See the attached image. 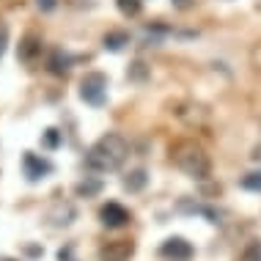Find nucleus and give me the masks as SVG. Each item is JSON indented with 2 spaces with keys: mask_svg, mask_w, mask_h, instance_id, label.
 Returning <instances> with one entry per match:
<instances>
[{
  "mask_svg": "<svg viewBox=\"0 0 261 261\" xmlns=\"http://www.w3.org/2000/svg\"><path fill=\"white\" fill-rule=\"evenodd\" d=\"M6 44H9V28L0 22V55L6 53Z\"/></svg>",
  "mask_w": 261,
  "mask_h": 261,
  "instance_id": "obj_20",
  "label": "nucleus"
},
{
  "mask_svg": "<svg viewBox=\"0 0 261 261\" xmlns=\"http://www.w3.org/2000/svg\"><path fill=\"white\" fill-rule=\"evenodd\" d=\"M116 3H118V9H121V14H126V17H138L140 9H143L140 0H116Z\"/></svg>",
  "mask_w": 261,
  "mask_h": 261,
  "instance_id": "obj_17",
  "label": "nucleus"
},
{
  "mask_svg": "<svg viewBox=\"0 0 261 261\" xmlns=\"http://www.w3.org/2000/svg\"><path fill=\"white\" fill-rule=\"evenodd\" d=\"M72 253H74L72 245H63V248L58 250V261H74V258H72Z\"/></svg>",
  "mask_w": 261,
  "mask_h": 261,
  "instance_id": "obj_19",
  "label": "nucleus"
},
{
  "mask_svg": "<svg viewBox=\"0 0 261 261\" xmlns=\"http://www.w3.org/2000/svg\"><path fill=\"white\" fill-rule=\"evenodd\" d=\"M74 217H77V209L69 201H55L53 206L44 212V223L53 225V228H66V225L74 223Z\"/></svg>",
  "mask_w": 261,
  "mask_h": 261,
  "instance_id": "obj_6",
  "label": "nucleus"
},
{
  "mask_svg": "<svg viewBox=\"0 0 261 261\" xmlns=\"http://www.w3.org/2000/svg\"><path fill=\"white\" fill-rule=\"evenodd\" d=\"M171 160L181 173H187L195 181H206L212 176V160L195 140H176L171 146Z\"/></svg>",
  "mask_w": 261,
  "mask_h": 261,
  "instance_id": "obj_2",
  "label": "nucleus"
},
{
  "mask_svg": "<svg viewBox=\"0 0 261 261\" xmlns=\"http://www.w3.org/2000/svg\"><path fill=\"white\" fill-rule=\"evenodd\" d=\"M41 53V41L36 36H25L22 44H19V58L22 61H33Z\"/></svg>",
  "mask_w": 261,
  "mask_h": 261,
  "instance_id": "obj_13",
  "label": "nucleus"
},
{
  "mask_svg": "<svg viewBox=\"0 0 261 261\" xmlns=\"http://www.w3.org/2000/svg\"><path fill=\"white\" fill-rule=\"evenodd\" d=\"M239 185H242V190H248V193H261V171L245 173Z\"/></svg>",
  "mask_w": 261,
  "mask_h": 261,
  "instance_id": "obj_15",
  "label": "nucleus"
},
{
  "mask_svg": "<svg viewBox=\"0 0 261 261\" xmlns=\"http://www.w3.org/2000/svg\"><path fill=\"white\" fill-rule=\"evenodd\" d=\"M157 253H160V258H168V261H190L195 256V248L185 237H168L165 242L160 245Z\"/></svg>",
  "mask_w": 261,
  "mask_h": 261,
  "instance_id": "obj_5",
  "label": "nucleus"
},
{
  "mask_svg": "<svg viewBox=\"0 0 261 261\" xmlns=\"http://www.w3.org/2000/svg\"><path fill=\"white\" fill-rule=\"evenodd\" d=\"M25 253L31 258H39V256H44V248H36V245H25Z\"/></svg>",
  "mask_w": 261,
  "mask_h": 261,
  "instance_id": "obj_22",
  "label": "nucleus"
},
{
  "mask_svg": "<svg viewBox=\"0 0 261 261\" xmlns=\"http://www.w3.org/2000/svg\"><path fill=\"white\" fill-rule=\"evenodd\" d=\"M173 6H179V9H190V0H173Z\"/></svg>",
  "mask_w": 261,
  "mask_h": 261,
  "instance_id": "obj_23",
  "label": "nucleus"
},
{
  "mask_svg": "<svg viewBox=\"0 0 261 261\" xmlns=\"http://www.w3.org/2000/svg\"><path fill=\"white\" fill-rule=\"evenodd\" d=\"M99 220H102L105 228H124V225L132 220V215H129V209L121 206V203L108 201V203L99 209Z\"/></svg>",
  "mask_w": 261,
  "mask_h": 261,
  "instance_id": "obj_7",
  "label": "nucleus"
},
{
  "mask_svg": "<svg viewBox=\"0 0 261 261\" xmlns=\"http://www.w3.org/2000/svg\"><path fill=\"white\" fill-rule=\"evenodd\" d=\"M55 171L53 168V162L47 160V157H39V154H33V151H25L22 154V176L28 181H41V179H47Z\"/></svg>",
  "mask_w": 261,
  "mask_h": 261,
  "instance_id": "obj_4",
  "label": "nucleus"
},
{
  "mask_svg": "<svg viewBox=\"0 0 261 261\" xmlns=\"http://www.w3.org/2000/svg\"><path fill=\"white\" fill-rule=\"evenodd\" d=\"M0 261H19V258H11V256H0Z\"/></svg>",
  "mask_w": 261,
  "mask_h": 261,
  "instance_id": "obj_24",
  "label": "nucleus"
},
{
  "mask_svg": "<svg viewBox=\"0 0 261 261\" xmlns=\"http://www.w3.org/2000/svg\"><path fill=\"white\" fill-rule=\"evenodd\" d=\"M126 157H129V143L118 132H108L86 151V168L94 173H110L118 171Z\"/></svg>",
  "mask_w": 261,
  "mask_h": 261,
  "instance_id": "obj_1",
  "label": "nucleus"
},
{
  "mask_svg": "<svg viewBox=\"0 0 261 261\" xmlns=\"http://www.w3.org/2000/svg\"><path fill=\"white\" fill-rule=\"evenodd\" d=\"M36 6H39V11H53L58 6V0H36Z\"/></svg>",
  "mask_w": 261,
  "mask_h": 261,
  "instance_id": "obj_21",
  "label": "nucleus"
},
{
  "mask_svg": "<svg viewBox=\"0 0 261 261\" xmlns=\"http://www.w3.org/2000/svg\"><path fill=\"white\" fill-rule=\"evenodd\" d=\"M72 63H74V58H72L69 53L55 50V53L50 55V61H47V69H50L53 74H66L69 69H72Z\"/></svg>",
  "mask_w": 261,
  "mask_h": 261,
  "instance_id": "obj_9",
  "label": "nucleus"
},
{
  "mask_svg": "<svg viewBox=\"0 0 261 261\" xmlns=\"http://www.w3.org/2000/svg\"><path fill=\"white\" fill-rule=\"evenodd\" d=\"M126 77H129V80H135V83H143L146 77H149V69H146L143 61H135L129 66V72H126Z\"/></svg>",
  "mask_w": 261,
  "mask_h": 261,
  "instance_id": "obj_16",
  "label": "nucleus"
},
{
  "mask_svg": "<svg viewBox=\"0 0 261 261\" xmlns=\"http://www.w3.org/2000/svg\"><path fill=\"white\" fill-rule=\"evenodd\" d=\"M74 193L80 195V198H96V195L102 193V181L99 179H83L74 185Z\"/></svg>",
  "mask_w": 261,
  "mask_h": 261,
  "instance_id": "obj_12",
  "label": "nucleus"
},
{
  "mask_svg": "<svg viewBox=\"0 0 261 261\" xmlns=\"http://www.w3.org/2000/svg\"><path fill=\"white\" fill-rule=\"evenodd\" d=\"M80 99L86 105H94V108H102L108 99V77L102 72H88L80 80Z\"/></svg>",
  "mask_w": 261,
  "mask_h": 261,
  "instance_id": "obj_3",
  "label": "nucleus"
},
{
  "mask_svg": "<svg viewBox=\"0 0 261 261\" xmlns=\"http://www.w3.org/2000/svg\"><path fill=\"white\" fill-rule=\"evenodd\" d=\"M146 185H149V173H146L143 168L129 171L124 176V190L126 193H140V190H146Z\"/></svg>",
  "mask_w": 261,
  "mask_h": 261,
  "instance_id": "obj_10",
  "label": "nucleus"
},
{
  "mask_svg": "<svg viewBox=\"0 0 261 261\" xmlns=\"http://www.w3.org/2000/svg\"><path fill=\"white\" fill-rule=\"evenodd\" d=\"M102 44H105V50L118 53V50H124V47L129 44V33L126 31H110V33H105Z\"/></svg>",
  "mask_w": 261,
  "mask_h": 261,
  "instance_id": "obj_11",
  "label": "nucleus"
},
{
  "mask_svg": "<svg viewBox=\"0 0 261 261\" xmlns=\"http://www.w3.org/2000/svg\"><path fill=\"white\" fill-rule=\"evenodd\" d=\"M135 256V242L129 239H116V242L102 245L99 250V261H129Z\"/></svg>",
  "mask_w": 261,
  "mask_h": 261,
  "instance_id": "obj_8",
  "label": "nucleus"
},
{
  "mask_svg": "<svg viewBox=\"0 0 261 261\" xmlns=\"http://www.w3.org/2000/svg\"><path fill=\"white\" fill-rule=\"evenodd\" d=\"M242 261H261V242H250V248L242 253Z\"/></svg>",
  "mask_w": 261,
  "mask_h": 261,
  "instance_id": "obj_18",
  "label": "nucleus"
},
{
  "mask_svg": "<svg viewBox=\"0 0 261 261\" xmlns=\"http://www.w3.org/2000/svg\"><path fill=\"white\" fill-rule=\"evenodd\" d=\"M61 140H63V135H61V129H55V126L41 132V146H44L47 151H55L61 146Z\"/></svg>",
  "mask_w": 261,
  "mask_h": 261,
  "instance_id": "obj_14",
  "label": "nucleus"
}]
</instances>
